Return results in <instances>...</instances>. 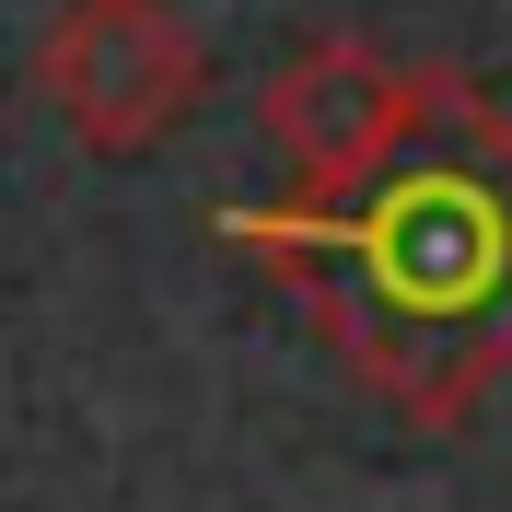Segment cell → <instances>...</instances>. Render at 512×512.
<instances>
[{"mask_svg":"<svg viewBox=\"0 0 512 512\" xmlns=\"http://www.w3.org/2000/svg\"><path fill=\"white\" fill-rule=\"evenodd\" d=\"M210 233L256 256L408 431H466L512 373V117L443 59H419L408 128L350 187H291Z\"/></svg>","mask_w":512,"mask_h":512,"instance_id":"1","label":"cell"},{"mask_svg":"<svg viewBox=\"0 0 512 512\" xmlns=\"http://www.w3.org/2000/svg\"><path fill=\"white\" fill-rule=\"evenodd\" d=\"M198 94H210V47L175 0H59V24L35 35V105L105 163L175 140Z\"/></svg>","mask_w":512,"mask_h":512,"instance_id":"2","label":"cell"},{"mask_svg":"<svg viewBox=\"0 0 512 512\" xmlns=\"http://www.w3.org/2000/svg\"><path fill=\"white\" fill-rule=\"evenodd\" d=\"M419 105V70L384 59L373 35H303L280 70H268V94H256V128L280 140L291 187H350L361 163L408 128Z\"/></svg>","mask_w":512,"mask_h":512,"instance_id":"3","label":"cell"}]
</instances>
